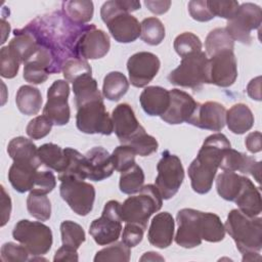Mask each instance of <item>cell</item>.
<instances>
[{
    "label": "cell",
    "instance_id": "cell-19",
    "mask_svg": "<svg viewBox=\"0 0 262 262\" xmlns=\"http://www.w3.org/2000/svg\"><path fill=\"white\" fill-rule=\"evenodd\" d=\"M169 94L170 103L166 113L161 116V119L171 125L187 122L193 114L198 102L190 94L180 89H171Z\"/></svg>",
    "mask_w": 262,
    "mask_h": 262
},
{
    "label": "cell",
    "instance_id": "cell-59",
    "mask_svg": "<svg viewBox=\"0 0 262 262\" xmlns=\"http://www.w3.org/2000/svg\"><path fill=\"white\" fill-rule=\"evenodd\" d=\"M1 30H2V33H3L1 44H3L6 41V38L9 35V32H10V25L5 21L4 17H2V20H1Z\"/></svg>",
    "mask_w": 262,
    "mask_h": 262
},
{
    "label": "cell",
    "instance_id": "cell-7",
    "mask_svg": "<svg viewBox=\"0 0 262 262\" xmlns=\"http://www.w3.org/2000/svg\"><path fill=\"white\" fill-rule=\"evenodd\" d=\"M207 62L208 56L204 51L188 54L169 74L168 80L172 85L199 90L204 83L207 84Z\"/></svg>",
    "mask_w": 262,
    "mask_h": 262
},
{
    "label": "cell",
    "instance_id": "cell-9",
    "mask_svg": "<svg viewBox=\"0 0 262 262\" xmlns=\"http://www.w3.org/2000/svg\"><path fill=\"white\" fill-rule=\"evenodd\" d=\"M158 175L156 177V187L158 188L162 199L169 200L174 196L184 179V169L180 159L165 150L157 165Z\"/></svg>",
    "mask_w": 262,
    "mask_h": 262
},
{
    "label": "cell",
    "instance_id": "cell-39",
    "mask_svg": "<svg viewBox=\"0 0 262 262\" xmlns=\"http://www.w3.org/2000/svg\"><path fill=\"white\" fill-rule=\"evenodd\" d=\"M27 209L32 217L40 221H46L51 216V203L46 194L30 192L27 199Z\"/></svg>",
    "mask_w": 262,
    "mask_h": 262
},
{
    "label": "cell",
    "instance_id": "cell-50",
    "mask_svg": "<svg viewBox=\"0 0 262 262\" xmlns=\"http://www.w3.org/2000/svg\"><path fill=\"white\" fill-rule=\"evenodd\" d=\"M56 185V178L51 171H37L33 188L30 192L47 194L53 190Z\"/></svg>",
    "mask_w": 262,
    "mask_h": 262
},
{
    "label": "cell",
    "instance_id": "cell-51",
    "mask_svg": "<svg viewBox=\"0 0 262 262\" xmlns=\"http://www.w3.org/2000/svg\"><path fill=\"white\" fill-rule=\"evenodd\" d=\"M188 12L190 16L198 21H209L215 16L211 13L207 1L192 0L188 2Z\"/></svg>",
    "mask_w": 262,
    "mask_h": 262
},
{
    "label": "cell",
    "instance_id": "cell-42",
    "mask_svg": "<svg viewBox=\"0 0 262 262\" xmlns=\"http://www.w3.org/2000/svg\"><path fill=\"white\" fill-rule=\"evenodd\" d=\"M173 46L177 54L184 57L188 54L202 51L203 44L196 35L190 32H184L175 38Z\"/></svg>",
    "mask_w": 262,
    "mask_h": 262
},
{
    "label": "cell",
    "instance_id": "cell-10",
    "mask_svg": "<svg viewBox=\"0 0 262 262\" xmlns=\"http://www.w3.org/2000/svg\"><path fill=\"white\" fill-rule=\"evenodd\" d=\"M121 204L118 201H108L101 216L93 220L89 227V233L99 246H107L118 241L122 231V219L120 214Z\"/></svg>",
    "mask_w": 262,
    "mask_h": 262
},
{
    "label": "cell",
    "instance_id": "cell-37",
    "mask_svg": "<svg viewBox=\"0 0 262 262\" xmlns=\"http://www.w3.org/2000/svg\"><path fill=\"white\" fill-rule=\"evenodd\" d=\"M140 38L141 40L151 46L159 45L165 38L166 31L163 23L156 16L144 18L141 24Z\"/></svg>",
    "mask_w": 262,
    "mask_h": 262
},
{
    "label": "cell",
    "instance_id": "cell-12",
    "mask_svg": "<svg viewBox=\"0 0 262 262\" xmlns=\"http://www.w3.org/2000/svg\"><path fill=\"white\" fill-rule=\"evenodd\" d=\"M59 192L76 214L86 216L92 211L95 200V188L92 184L84 180L68 179L61 181Z\"/></svg>",
    "mask_w": 262,
    "mask_h": 262
},
{
    "label": "cell",
    "instance_id": "cell-1",
    "mask_svg": "<svg viewBox=\"0 0 262 262\" xmlns=\"http://www.w3.org/2000/svg\"><path fill=\"white\" fill-rule=\"evenodd\" d=\"M178 224L175 242L186 249L198 247L202 241L221 242L225 236V228L218 215L210 212L184 208L176 216Z\"/></svg>",
    "mask_w": 262,
    "mask_h": 262
},
{
    "label": "cell",
    "instance_id": "cell-31",
    "mask_svg": "<svg viewBox=\"0 0 262 262\" xmlns=\"http://www.w3.org/2000/svg\"><path fill=\"white\" fill-rule=\"evenodd\" d=\"M63 149L68 161L64 170L58 173V180H60V182L68 179L85 180L87 178L85 156L72 147H66Z\"/></svg>",
    "mask_w": 262,
    "mask_h": 262
},
{
    "label": "cell",
    "instance_id": "cell-30",
    "mask_svg": "<svg viewBox=\"0 0 262 262\" xmlns=\"http://www.w3.org/2000/svg\"><path fill=\"white\" fill-rule=\"evenodd\" d=\"M73 91L77 107L88 101L102 97L97 87V82L92 78L91 74H84L78 77L73 82Z\"/></svg>",
    "mask_w": 262,
    "mask_h": 262
},
{
    "label": "cell",
    "instance_id": "cell-20",
    "mask_svg": "<svg viewBox=\"0 0 262 262\" xmlns=\"http://www.w3.org/2000/svg\"><path fill=\"white\" fill-rule=\"evenodd\" d=\"M261 162H257L254 157L239 152L231 147L223 152L219 168L224 172L239 171L243 174H251L260 183Z\"/></svg>",
    "mask_w": 262,
    "mask_h": 262
},
{
    "label": "cell",
    "instance_id": "cell-43",
    "mask_svg": "<svg viewBox=\"0 0 262 262\" xmlns=\"http://www.w3.org/2000/svg\"><path fill=\"white\" fill-rule=\"evenodd\" d=\"M63 77L67 82H74L78 77L84 74H91L92 70L88 61L81 57H71L62 66Z\"/></svg>",
    "mask_w": 262,
    "mask_h": 262
},
{
    "label": "cell",
    "instance_id": "cell-54",
    "mask_svg": "<svg viewBox=\"0 0 262 262\" xmlns=\"http://www.w3.org/2000/svg\"><path fill=\"white\" fill-rule=\"evenodd\" d=\"M261 138H262V135L259 131H254V132H251L250 134H248V136L246 137V140H245L247 149L252 154L261 151V149H262Z\"/></svg>",
    "mask_w": 262,
    "mask_h": 262
},
{
    "label": "cell",
    "instance_id": "cell-58",
    "mask_svg": "<svg viewBox=\"0 0 262 262\" xmlns=\"http://www.w3.org/2000/svg\"><path fill=\"white\" fill-rule=\"evenodd\" d=\"M140 261H164L165 259L159 254V253H156V252H146L144 253L140 259Z\"/></svg>",
    "mask_w": 262,
    "mask_h": 262
},
{
    "label": "cell",
    "instance_id": "cell-38",
    "mask_svg": "<svg viewBox=\"0 0 262 262\" xmlns=\"http://www.w3.org/2000/svg\"><path fill=\"white\" fill-rule=\"evenodd\" d=\"M144 183V173L140 166L133 165L128 170L121 172L119 187L123 193L134 194L138 192Z\"/></svg>",
    "mask_w": 262,
    "mask_h": 262
},
{
    "label": "cell",
    "instance_id": "cell-56",
    "mask_svg": "<svg viewBox=\"0 0 262 262\" xmlns=\"http://www.w3.org/2000/svg\"><path fill=\"white\" fill-rule=\"evenodd\" d=\"M1 204H2V221H1V226H4L6 222L10 218V213H11V200L9 198V194L6 193L4 186H1Z\"/></svg>",
    "mask_w": 262,
    "mask_h": 262
},
{
    "label": "cell",
    "instance_id": "cell-23",
    "mask_svg": "<svg viewBox=\"0 0 262 262\" xmlns=\"http://www.w3.org/2000/svg\"><path fill=\"white\" fill-rule=\"evenodd\" d=\"M139 101L142 110L148 116H162L170 103L169 90L160 86H147L141 92Z\"/></svg>",
    "mask_w": 262,
    "mask_h": 262
},
{
    "label": "cell",
    "instance_id": "cell-32",
    "mask_svg": "<svg viewBox=\"0 0 262 262\" xmlns=\"http://www.w3.org/2000/svg\"><path fill=\"white\" fill-rule=\"evenodd\" d=\"M63 14L74 24L85 25L93 17L94 6L89 0H71L62 2Z\"/></svg>",
    "mask_w": 262,
    "mask_h": 262
},
{
    "label": "cell",
    "instance_id": "cell-36",
    "mask_svg": "<svg viewBox=\"0 0 262 262\" xmlns=\"http://www.w3.org/2000/svg\"><path fill=\"white\" fill-rule=\"evenodd\" d=\"M207 56H213L224 50L233 51L234 41L226 32L225 28H216L212 30L205 41Z\"/></svg>",
    "mask_w": 262,
    "mask_h": 262
},
{
    "label": "cell",
    "instance_id": "cell-11",
    "mask_svg": "<svg viewBox=\"0 0 262 262\" xmlns=\"http://www.w3.org/2000/svg\"><path fill=\"white\" fill-rule=\"evenodd\" d=\"M262 21V11L259 5L247 2L238 6L234 16L227 20L226 32L233 39L243 44L250 45L251 32L259 29Z\"/></svg>",
    "mask_w": 262,
    "mask_h": 262
},
{
    "label": "cell",
    "instance_id": "cell-57",
    "mask_svg": "<svg viewBox=\"0 0 262 262\" xmlns=\"http://www.w3.org/2000/svg\"><path fill=\"white\" fill-rule=\"evenodd\" d=\"M248 95L255 100H261V77H256L250 81L247 86Z\"/></svg>",
    "mask_w": 262,
    "mask_h": 262
},
{
    "label": "cell",
    "instance_id": "cell-27",
    "mask_svg": "<svg viewBox=\"0 0 262 262\" xmlns=\"http://www.w3.org/2000/svg\"><path fill=\"white\" fill-rule=\"evenodd\" d=\"M254 115L250 107L244 103H236L226 111L225 124L234 134H244L254 125Z\"/></svg>",
    "mask_w": 262,
    "mask_h": 262
},
{
    "label": "cell",
    "instance_id": "cell-22",
    "mask_svg": "<svg viewBox=\"0 0 262 262\" xmlns=\"http://www.w3.org/2000/svg\"><path fill=\"white\" fill-rule=\"evenodd\" d=\"M87 178L93 181H101L110 177L115 168L112 155L101 146H95L85 155Z\"/></svg>",
    "mask_w": 262,
    "mask_h": 262
},
{
    "label": "cell",
    "instance_id": "cell-26",
    "mask_svg": "<svg viewBox=\"0 0 262 262\" xmlns=\"http://www.w3.org/2000/svg\"><path fill=\"white\" fill-rule=\"evenodd\" d=\"M14 37L8 43V48L18 57L21 63L27 62L37 51L39 44L34 35L26 28L15 29Z\"/></svg>",
    "mask_w": 262,
    "mask_h": 262
},
{
    "label": "cell",
    "instance_id": "cell-17",
    "mask_svg": "<svg viewBox=\"0 0 262 262\" xmlns=\"http://www.w3.org/2000/svg\"><path fill=\"white\" fill-rule=\"evenodd\" d=\"M114 132L121 144L127 145L145 129L137 121L134 111L128 103L118 104L112 113Z\"/></svg>",
    "mask_w": 262,
    "mask_h": 262
},
{
    "label": "cell",
    "instance_id": "cell-33",
    "mask_svg": "<svg viewBox=\"0 0 262 262\" xmlns=\"http://www.w3.org/2000/svg\"><path fill=\"white\" fill-rule=\"evenodd\" d=\"M245 181V176L235 172H223L216 178V189L218 194L225 201L234 202L241 191Z\"/></svg>",
    "mask_w": 262,
    "mask_h": 262
},
{
    "label": "cell",
    "instance_id": "cell-35",
    "mask_svg": "<svg viewBox=\"0 0 262 262\" xmlns=\"http://www.w3.org/2000/svg\"><path fill=\"white\" fill-rule=\"evenodd\" d=\"M38 155L42 162L49 169L58 173L62 172L67 166V155L64 149L54 143H45L38 148Z\"/></svg>",
    "mask_w": 262,
    "mask_h": 262
},
{
    "label": "cell",
    "instance_id": "cell-41",
    "mask_svg": "<svg viewBox=\"0 0 262 262\" xmlns=\"http://www.w3.org/2000/svg\"><path fill=\"white\" fill-rule=\"evenodd\" d=\"M131 251L123 242H115L111 246L98 251L94 257V261H123L130 260Z\"/></svg>",
    "mask_w": 262,
    "mask_h": 262
},
{
    "label": "cell",
    "instance_id": "cell-28",
    "mask_svg": "<svg viewBox=\"0 0 262 262\" xmlns=\"http://www.w3.org/2000/svg\"><path fill=\"white\" fill-rule=\"evenodd\" d=\"M37 171L32 165L13 162L8 171V180L17 192L24 193L33 188Z\"/></svg>",
    "mask_w": 262,
    "mask_h": 262
},
{
    "label": "cell",
    "instance_id": "cell-16",
    "mask_svg": "<svg viewBox=\"0 0 262 262\" xmlns=\"http://www.w3.org/2000/svg\"><path fill=\"white\" fill-rule=\"evenodd\" d=\"M111 48L108 35L95 27L89 25L81 34L76 44V54L84 59H98L106 55Z\"/></svg>",
    "mask_w": 262,
    "mask_h": 262
},
{
    "label": "cell",
    "instance_id": "cell-34",
    "mask_svg": "<svg viewBox=\"0 0 262 262\" xmlns=\"http://www.w3.org/2000/svg\"><path fill=\"white\" fill-rule=\"evenodd\" d=\"M128 89L129 82L121 72H111L103 79L102 95L111 101L120 100L127 93Z\"/></svg>",
    "mask_w": 262,
    "mask_h": 262
},
{
    "label": "cell",
    "instance_id": "cell-44",
    "mask_svg": "<svg viewBox=\"0 0 262 262\" xmlns=\"http://www.w3.org/2000/svg\"><path fill=\"white\" fill-rule=\"evenodd\" d=\"M135 150L125 144H121L117 146L113 154H112V160L115 170L119 172H124L131 168L133 165H135Z\"/></svg>",
    "mask_w": 262,
    "mask_h": 262
},
{
    "label": "cell",
    "instance_id": "cell-45",
    "mask_svg": "<svg viewBox=\"0 0 262 262\" xmlns=\"http://www.w3.org/2000/svg\"><path fill=\"white\" fill-rule=\"evenodd\" d=\"M20 60L8 48L4 46L0 50V75L6 79L14 78L19 70Z\"/></svg>",
    "mask_w": 262,
    "mask_h": 262
},
{
    "label": "cell",
    "instance_id": "cell-2",
    "mask_svg": "<svg viewBox=\"0 0 262 262\" xmlns=\"http://www.w3.org/2000/svg\"><path fill=\"white\" fill-rule=\"evenodd\" d=\"M229 147L230 142L222 133L212 134L204 140L196 158L187 169L193 191L205 194L211 190L223 152Z\"/></svg>",
    "mask_w": 262,
    "mask_h": 262
},
{
    "label": "cell",
    "instance_id": "cell-46",
    "mask_svg": "<svg viewBox=\"0 0 262 262\" xmlns=\"http://www.w3.org/2000/svg\"><path fill=\"white\" fill-rule=\"evenodd\" d=\"M127 145L131 146L135 150L136 155H139L141 157L150 156L151 154L157 151L159 147L157 139L154 136L147 134L145 131L134 137Z\"/></svg>",
    "mask_w": 262,
    "mask_h": 262
},
{
    "label": "cell",
    "instance_id": "cell-25",
    "mask_svg": "<svg viewBox=\"0 0 262 262\" xmlns=\"http://www.w3.org/2000/svg\"><path fill=\"white\" fill-rule=\"evenodd\" d=\"M238 210L250 217L259 216L261 213V194L259 188L254 183L245 177V181L241 191L234 200Z\"/></svg>",
    "mask_w": 262,
    "mask_h": 262
},
{
    "label": "cell",
    "instance_id": "cell-48",
    "mask_svg": "<svg viewBox=\"0 0 262 262\" xmlns=\"http://www.w3.org/2000/svg\"><path fill=\"white\" fill-rule=\"evenodd\" d=\"M52 126V122L47 117L42 115L34 118L29 122L26 128V132L32 139H41L50 133Z\"/></svg>",
    "mask_w": 262,
    "mask_h": 262
},
{
    "label": "cell",
    "instance_id": "cell-4",
    "mask_svg": "<svg viewBox=\"0 0 262 262\" xmlns=\"http://www.w3.org/2000/svg\"><path fill=\"white\" fill-rule=\"evenodd\" d=\"M224 228L242 254L259 253L261 251L262 219L260 217H250L238 209H232L227 215Z\"/></svg>",
    "mask_w": 262,
    "mask_h": 262
},
{
    "label": "cell",
    "instance_id": "cell-52",
    "mask_svg": "<svg viewBox=\"0 0 262 262\" xmlns=\"http://www.w3.org/2000/svg\"><path fill=\"white\" fill-rule=\"evenodd\" d=\"M144 230L145 229L140 225L134 223H126L122 233V242L129 248H133L142 241Z\"/></svg>",
    "mask_w": 262,
    "mask_h": 262
},
{
    "label": "cell",
    "instance_id": "cell-21",
    "mask_svg": "<svg viewBox=\"0 0 262 262\" xmlns=\"http://www.w3.org/2000/svg\"><path fill=\"white\" fill-rule=\"evenodd\" d=\"M175 222L169 212L157 214L150 221L147 239L150 245L159 249L168 248L174 237Z\"/></svg>",
    "mask_w": 262,
    "mask_h": 262
},
{
    "label": "cell",
    "instance_id": "cell-13",
    "mask_svg": "<svg viewBox=\"0 0 262 262\" xmlns=\"http://www.w3.org/2000/svg\"><path fill=\"white\" fill-rule=\"evenodd\" d=\"M70 86L66 80H56L47 90V101L43 108V115L53 125L63 126L69 123L71 110L69 106Z\"/></svg>",
    "mask_w": 262,
    "mask_h": 262
},
{
    "label": "cell",
    "instance_id": "cell-5",
    "mask_svg": "<svg viewBox=\"0 0 262 262\" xmlns=\"http://www.w3.org/2000/svg\"><path fill=\"white\" fill-rule=\"evenodd\" d=\"M163 205V199L156 185H143L137 194L131 195L121 204L122 221L134 223L146 229L150 216L158 212Z\"/></svg>",
    "mask_w": 262,
    "mask_h": 262
},
{
    "label": "cell",
    "instance_id": "cell-14",
    "mask_svg": "<svg viewBox=\"0 0 262 262\" xmlns=\"http://www.w3.org/2000/svg\"><path fill=\"white\" fill-rule=\"evenodd\" d=\"M207 84L219 87L231 86L237 78V62L233 51L224 50L208 58Z\"/></svg>",
    "mask_w": 262,
    "mask_h": 262
},
{
    "label": "cell",
    "instance_id": "cell-24",
    "mask_svg": "<svg viewBox=\"0 0 262 262\" xmlns=\"http://www.w3.org/2000/svg\"><path fill=\"white\" fill-rule=\"evenodd\" d=\"M7 152L15 163L32 165L37 169L42 165L36 144L24 136L12 138L7 145Z\"/></svg>",
    "mask_w": 262,
    "mask_h": 262
},
{
    "label": "cell",
    "instance_id": "cell-55",
    "mask_svg": "<svg viewBox=\"0 0 262 262\" xmlns=\"http://www.w3.org/2000/svg\"><path fill=\"white\" fill-rule=\"evenodd\" d=\"M144 5L148 8L149 11H151L155 14H164L169 10V8L171 6V1H169V0H161V1L146 0V1H144Z\"/></svg>",
    "mask_w": 262,
    "mask_h": 262
},
{
    "label": "cell",
    "instance_id": "cell-47",
    "mask_svg": "<svg viewBox=\"0 0 262 262\" xmlns=\"http://www.w3.org/2000/svg\"><path fill=\"white\" fill-rule=\"evenodd\" d=\"M208 7L214 16H219L229 20L236 13L239 3L234 0H208Z\"/></svg>",
    "mask_w": 262,
    "mask_h": 262
},
{
    "label": "cell",
    "instance_id": "cell-18",
    "mask_svg": "<svg viewBox=\"0 0 262 262\" xmlns=\"http://www.w3.org/2000/svg\"><path fill=\"white\" fill-rule=\"evenodd\" d=\"M226 110L216 101L199 103L186 123L201 129L211 131H221L225 126Z\"/></svg>",
    "mask_w": 262,
    "mask_h": 262
},
{
    "label": "cell",
    "instance_id": "cell-6",
    "mask_svg": "<svg viewBox=\"0 0 262 262\" xmlns=\"http://www.w3.org/2000/svg\"><path fill=\"white\" fill-rule=\"evenodd\" d=\"M12 236L33 256L45 255L52 246L51 229L39 221L19 220L12 230Z\"/></svg>",
    "mask_w": 262,
    "mask_h": 262
},
{
    "label": "cell",
    "instance_id": "cell-3",
    "mask_svg": "<svg viewBox=\"0 0 262 262\" xmlns=\"http://www.w3.org/2000/svg\"><path fill=\"white\" fill-rule=\"evenodd\" d=\"M139 1L111 0L102 4L100 16L113 38L119 43L134 42L141 32V26L132 11L140 9Z\"/></svg>",
    "mask_w": 262,
    "mask_h": 262
},
{
    "label": "cell",
    "instance_id": "cell-15",
    "mask_svg": "<svg viewBox=\"0 0 262 262\" xmlns=\"http://www.w3.org/2000/svg\"><path fill=\"white\" fill-rule=\"evenodd\" d=\"M161 61L159 57L147 51L136 52L127 61L129 80L134 87H145L157 76Z\"/></svg>",
    "mask_w": 262,
    "mask_h": 262
},
{
    "label": "cell",
    "instance_id": "cell-49",
    "mask_svg": "<svg viewBox=\"0 0 262 262\" xmlns=\"http://www.w3.org/2000/svg\"><path fill=\"white\" fill-rule=\"evenodd\" d=\"M29 251L23 245L14 243H5L1 247V260L3 262H17L29 260Z\"/></svg>",
    "mask_w": 262,
    "mask_h": 262
},
{
    "label": "cell",
    "instance_id": "cell-29",
    "mask_svg": "<svg viewBox=\"0 0 262 262\" xmlns=\"http://www.w3.org/2000/svg\"><path fill=\"white\" fill-rule=\"evenodd\" d=\"M18 111L27 116L37 115L42 106V94L40 90L31 85H23L18 88L15 96Z\"/></svg>",
    "mask_w": 262,
    "mask_h": 262
},
{
    "label": "cell",
    "instance_id": "cell-40",
    "mask_svg": "<svg viewBox=\"0 0 262 262\" xmlns=\"http://www.w3.org/2000/svg\"><path fill=\"white\" fill-rule=\"evenodd\" d=\"M61 242L63 246L72 247L76 250L85 242V231L83 227L71 220L62 221L60 224Z\"/></svg>",
    "mask_w": 262,
    "mask_h": 262
},
{
    "label": "cell",
    "instance_id": "cell-8",
    "mask_svg": "<svg viewBox=\"0 0 262 262\" xmlns=\"http://www.w3.org/2000/svg\"><path fill=\"white\" fill-rule=\"evenodd\" d=\"M76 125L81 132L86 134L111 135L114 132L112 117L105 110L102 97L77 107Z\"/></svg>",
    "mask_w": 262,
    "mask_h": 262
},
{
    "label": "cell",
    "instance_id": "cell-53",
    "mask_svg": "<svg viewBox=\"0 0 262 262\" xmlns=\"http://www.w3.org/2000/svg\"><path fill=\"white\" fill-rule=\"evenodd\" d=\"M79 260V256L77 253V250L72 248V247H68V246H61L54 255L53 261H78Z\"/></svg>",
    "mask_w": 262,
    "mask_h": 262
}]
</instances>
